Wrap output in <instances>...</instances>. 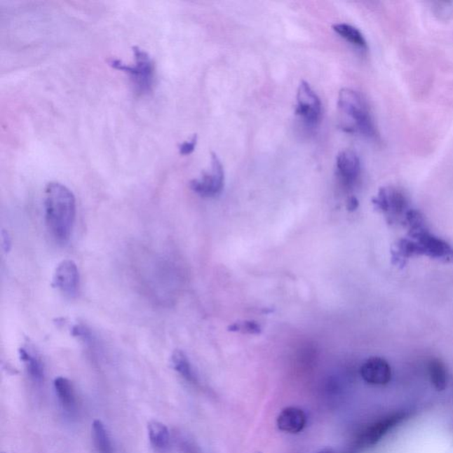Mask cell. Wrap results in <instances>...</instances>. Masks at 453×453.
Instances as JSON below:
<instances>
[{
	"mask_svg": "<svg viewBox=\"0 0 453 453\" xmlns=\"http://www.w3.org/2000/svg\"><path fill=\"white\" fill-rule=\"evenodd\" d=\"M54 390L62 407L67 411H72L76 407V398L72 384L65 377H57L54 380Z\"/></svg>",
	"mask_w": 453,
	"mask_h": 453,
	"instance_id": "obj_14",
	"label": "cell"
},
{
	"mask_svg": "<svg viewBox=\"0 0 453 453\" xmlns=\"http://www.w3.org/2000/svg\"><path fill=\"white\" fill-rule=\"evenodd\" d=\"M317 453H336V452H334L333 451V449H323V451H320V452H317Z\"/></svg>",
	"mask_w": 453,
	"mask_h": 453,
	"instance_id": "obj_25",
	"label": "cell"
},
{
	"mask_svg": "<svg viewBox=\"0 0 453 453\" xmlns=\"http://www.w3.org/2000/svg\"><path fill=\"white\" fill-rule=\"evenodd\" d=\"M306 415L302 409L290 407L280 412L277 417V426L280 431L297 434L306 427Z\"/></svg>",
	"mask_w": 453,
	"mask_h": 453,
	"instance_id": "obj_12",
	"label": "cell"
},
{
	"mask_svg": "<svg viewBox=\"0 0 453 453\" xmlns=\"http://www.w3.org/2000/svg\"><path fill=\"white\" fill-rule=\"evenodd\" d=\"M360 374L367 384L373 385H385L391 379V368L383 358L373 357L363 365Z\"/></svg>",
	"mask_w": 453,
	"mask_h": 453,
	"instance_id": "obj_9",
	"label": "cell"
},
{
	"mask_svg": "<svg viewBox=\"0 0 453 453\" xmlns=\"http://www.w3.org/2000/svg\"><path fill=\"white\" fill-rule=\"evenodd\" d=\"M332 29L338 35L344 37L353 45L363 49L367 48V43L363 34L355 27L346 25V23H339V25H333Z\"/></svg>",
	"mask_w": 453,
	"mask_h": 453,
	"instance_id": "obj_18",
	"label": "cell"
},
{
	"mask_svg": "<svg viewBox=\"0 0 453 453\" xmlns=\"http://www.w3.org/2000/svg\"><path fill=\"white\" fill-rule=\"evenodd\" d=\"M211 155L210 172H203L201 178L190 182L191 190L203 198L217 197L224 186V169L222 162L216 154Z\"/></svg>",
	"mask_w": 453,
	"mask_h": 453,
	"instance_id": "obj_4",
	"label": "cell"
},
{
	"mask_svg": "<svg viewBox=\"0 0 453 453\" xmlns=\"http://www.w3.org/2000/svg\"><path fill=\"white\" fill-rule=\"evenodd\" d=\"M53 286L69 297H76L80 286V276L76 264L71 259L62 260L54 272Z\"/></svg>",
	"mask_w": 453,
	"mask_h": 453,
	"instance_id": "obj_7",
	"label": "cell"
},
{
	"mask_svg": "<svg viewBox=\"0 0 453 453\" xmlns=\"http://www.w3.org/2000/svg\"><path fill=\"white\" fill-rule=\"evenodd\" d=\"M428 373L435 390L445 391L447 387V370L440 360L434 358L428 363Z\"/></svg>",
	"mask_w": 453,
	"mask_h": 453,
	"instance_id": "obj_17",
	"label": "cell"
},
{
	"mask_svg": "<svg viewBox=\"0 0 453 453\" xmlns=\"http://www.w3.org/2000/svg\"><path fill=\"white\" fill-rule=\"evenodd\" d=\"M171 363L174 370L184 379L194 383L196 377L187 355L181 350H175L171 356Z\"/></svg>",
	"mask_w": 453,
	"mask_h": 453,
	"instance_id": "obj_16",
	"label": "cell"
},
{
	"mask_svg": "<svg viewBox=\"0 0 453 453\" xmlns=\"http://www.w3.org/2000/svg\"><path fill=\"white\" fill-rule=\"evenodd\" d=\"M2 236V248L4 249L5 252H8L10 249H11L12 241L11 238H10L9 233L6 231H3L1 233Z\"/></svg>",
	"mask_w": 453,
	"mask_h": 453,
	"instance_id": "obj_23",
	"label": "cell"
},
{
	"mask_svg": "<svg viewBox=\"0 0 453 453\" xmlns=\"http://www.w3.org/2000/svg\"><path fill=\"white\" fill-rule=\"evenodd\" d=\"M373 203L381 211L400 212L407 206V198L397 188L384 187L373 199Z\"/></svg>",
	"mask_w": 453,
	"mask_h": 453,
	"instance_id": "obj_11",
	"label": "cell"
},
{
	"mask_svg": "<svg viewBox=\"0 0 453 453\" xmlns=\"http://www.w3.org/2000/svg\"><path fill=\"white\" fill-rule=\"evenodd\" d=\"M198 143V136L197 134H195L194 137L191 138L189 141H185L184 143L179 145V153L181 155H190L194 153L196 145Z\"/></svg>",
	"mask_w": 453,
	"mask_h": 453,
	"instance_id": "obj_21",
	"label": "cell"
},
{
	"mask_svg": "<svg viewBox=\"0 0 453 453\" xmlns=\"http://www.w3.org/2000/svg\"><path fill=\"white\" fill-rule=\"evenodd\" d=\"M337 169L338 177L344 184L353 185L360 177V161L355 151L344 150L337 155Z\"/></svg>",
	"mask_w": 453,
	"mask_h": 453,
	"instance_id": "obj_10",
	"label": "cell"
},
{
	"mask_svg": "<svg viewBox=\"0 0 453 453\" xmlns=\"http://www.w3.org/2000/svg\"><path fill=\"white\" fill-rule=\"evenodd\" d=\"M149 439L153 447L158 452H165L168 448L169 431L167 426L158 421H151L148 424Z\"/></svg>",
	"mask_w": 453,
	"mask_h": 453,
	"instance_id": "obj_13",
	"label": "cell"
},
{
	"mask_svg": "<svg viewBox=\"0 0 453 453\" xmlns=\"http://www.w3.org/2000/svg\"><path fill=\"white\" fill-rule=\"evenodd\" d=\"M409 415L410 414L407 411H398L374 422L360 435L356 448L360 449L377 445L388 432L407 420Z\"/></svg>",
	"mask_w": 453,
	"mask_h": 453,
	"instance_id": "obj_5",
	"label": "cell"
},
{
	"mask_svg": "<svg viewBox=\"0 0 453 453\" xmlns=\"http://www.w3.org/2000/svg\"><path fill=\"white\" fill-rule=\"evenodd\" d=\"M45 212L47 228L56 241H69L76 214V198L72 191L60 182L47 184Z\"/></svg>",
	"mask_w": 453,
	"mask_h": 453,
	"instance_id": "obj_1",
	"label": "cell"
},
{
	"mask_svg": "<svg viewBox=\"0 0 453 453\" xmlns=\"http://www.w3.org/2000/svg\"><path fill=\"white\" fill-rule=\"evenodd\" d=\"M296 114L307 124L316 125L322 114V103L319 97L306 81H302L297 90Z\"/></svg>",
	"mask_w": 453,
	"mask_h": 453,
	"instance_id": "obj_6",
	"label": "cell"
},
{
	"mask_svg": "<svg viewBox=\"0 0 453 453\" xmlns=\"http://www.w3.org/2000/svg\"><path fill=\"white\" fill-rule=\"evenodd\" d=\"M229 330L232 332H240L243 334H258L262 332V327L259 324L253 320H243L233 323L229 327Z\"/></svg>",
	"mask_w": 453,
	"mask_h": 453,
	"instance_id": "obj_20",
	"label": "cell"
},
{
	"mask_svg": "<svg viewBox=\"0 0 453 453\" xmlns=\"http://www.w3.org/2000/svg\"><path fill=\"white\" fill-rule=\"evenodd\" d=\"M2 453H4V452H2Z\"/></svg>",
	"mask_w": 453,
	"mask_h": 453,
	"instance_id": "obj_26",
	"label": "cell"
},
{
	"mask_svg": "<svg viewBox=\"0 0 453 453\" xmlns=\"http://www.w3.org/2000/svg\"><path fill=\"white\" fill-rule=\"evenodd\" d=\"M134 65H127L120 60L110 59L108 63L114 69L130 74L135 90L140 95H147L153 90L154 82V66L153 60L147 52L140 47L133 46Z\"/></svg>",
	"mask_w": 453,
	"mask_h": 453,
	"instance_id": "obj_3",
	"label": "cell"
},
{
	"mask_svg": "<svg viewBox=\"0 0 453 453\" xmlns=\"http://www.w3.org/2000/svg\"><path fill=\"white\" fill-rule=\"evenodd\" d=\"M414 236L418 238L417 245L421 255H427L432 258L453 262V249L447 243L428 234L424 229L414 233Z\"/></svg>",
	"mask_w": 453,
	"mask_h": 453,
	"instance_id": "obj_8",
	"label": "cell"
},
{
	"mask_svg": "<svg viewBox=\"0 0 453 453\" xmlns=\"http://www.w3.org/2000/svg\"><path fill=\"white\" fill-rule=\"evenodd\" d=\"M358 199L355 197H351L348 199L347 202V209L349 211H355L358 208Z\"/></svg>",
	"mask_w": 453,
	"mask_h": 453,
	"instance_id": "obj_24",
	"label": "cell"
},
{
	"mask_svg": "<svg viewBox=\"0 0 453 453\" xmlns=\"http://www.w3.org/2000/svg\"><path fill=\"white\" fill-rule=\"evenodd\" d=\"M72 334L74 337H79L80 339L86 341L93 340V336H91L90 331L87 329L86 327L83 325H76L72 327Z\"/></svg>",
	"mask_w": 453,
	"mask_h": 453,
	"instance_id": "obj_22",
	"label": "cell"
},
{
	"mask_svg": "<svg viewBox=\"0 0 453 453\" xmlns=\"http://www.w3.org/2000/svg\"><path fill=\"white\" fill-rule=\"evenodd\" d=\"M338 108L340 113L349 121L344 130L358 132L363 136L375 138L378 136L373 117L366 100L357 91L342 89L338 95Z\"/></svg>",
	"mask_w": 453,
	"mask_h": 453,
	"instance_id": "obj_2",
	"label": "cell"
},
{
	"mask_svg": "<svg viewBox=\"0 0 453 453\" xmlns=\"http://www.w3.org/2000/svg\"><path fill=\"white\" fill-rule=\"evenodd\" d=\"M19 356L23 364L25 365L29 377L34 381H41L45 372H43V366L41 360L37 358L36 355L27 349V348L22 347L19 349Z\"/></svg>",
	"mask_w": 453,
	"mask_h": 453,
	"instance_id": "obj_15",
	"label": "cell"
},
{
	"mask_svg": "<svg viewBox=\"0 0 453 453\" xmlns=\"http://www.w3.org/2000/svg\"><path fill=\"white\" fill-rule=\"evenodd\" d=\"M93 437L97 452L113 453L109 435L102 421L95 420L93 424Z\"/></svg>",
	"mask_w": 453,
	"mask_h": 453,
	"instance_id": "obj_19",
	"label": "cell"
}]
</instances>
